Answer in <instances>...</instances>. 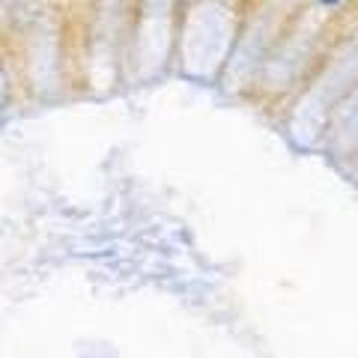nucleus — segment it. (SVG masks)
<instances>
[{"label":"nucleus","mask_w":358,"mask_h":358,"mask_svg":"<svg viewBox=\"0 0 358 358\" xmlns=\"http://www.w3.org/2000/svg\"><path fill=\"white\" fill-rule=\"evenodd\" d=\"M322 3H338V0H322Z\"/></svg>","instance_id":"obj_1"}]
</instances>
